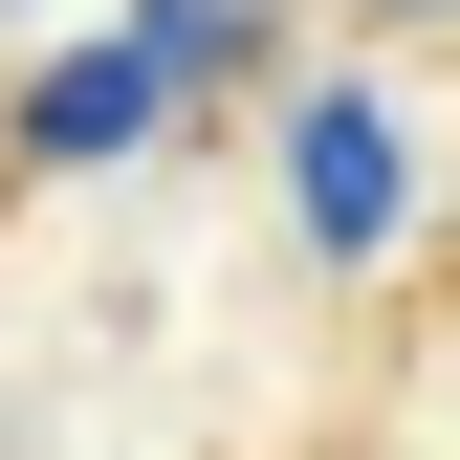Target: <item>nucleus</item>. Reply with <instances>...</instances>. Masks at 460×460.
Returning <instances> with one entry per match:
<instances>
[{
  "mask_svg": "<svg viewBox=\"0 0 460 460\" xmlns=\"http://www.w3.org/2000/svg\"><path fill=\"white\" fill-rule=\"evenodd\" d=\"M132 44H154V88H198V66H242V0H132Z\"/></svg>",
  "mask_w": 460,
  "mask_h": 460,
  "instance_id": "nucleus-3",
  "label": "nucleus"
},
{
  "mask_svg": "<svg viewBox=\"0 0 460 460\" xmlns=\"http://www.w3.org/2000/svg\"><path fill=\"white\" fill-rule=\"evenodd\" d=\"M132 132H154V44H88V66H44V110H22V154H66V176L132 154Z\"/></svg>",
  "mask_w": 460,
  "mask_h": 460,
  "instance_id": "nucleus-2",
  "label": "nucleus"
},
{
  "mask_svg": "<svg viewBox=\"0 0 460 460\" xmlns=\"http://www.w3.org/2000/svg\"><path fill=\"white\" fill-rule=\"evenodd\" d=\"M285 154H307V242H329V263H373L394 219H417V132H394L373 88H307V132H285Z\"/></svg>",
  "mask_w": 460,
  "mask_h": 460,
  "instance_id": "nucleus-1",
  "label": "nucleus"
}]
</instances>
